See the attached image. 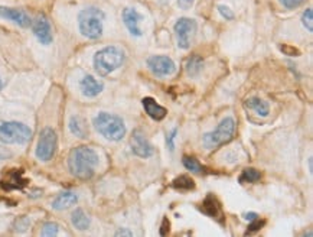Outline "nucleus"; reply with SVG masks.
I'll return each mask as SVG.
<instances>
[{"label":"nucleus","mask_w":313,"mask_h":237,"mask_svg":"<svg viewBox=\"0 0 313 237\" xmlns=\"http://www.w3.org/2000/svg\"><path fill=\"white\" fill-rule=\"evenodd\" d=\"M99 165V155L88 146H77L68 156L69 172L78 179H91Z\"/></svg>","instance_id":"1"},{"label":"nucleus","mask_w":313,"mask_h":237,"mask_svg":"<svg viewBox=\"0 0 313 237\" xmlns=\"http://www.w3.org/2000/svg\"><path fill=\"white\" fill-rule=\"evenodd\" d=\"M105 13L94 6L85 7L78 13V28L83 36L87 39H100L103 36V22Z\"/></svg>","instance_id":"2"},{"label":"nucleus","mask_w":313,"mask_h":237,"mask_svg":"<svg viewBox=\"0 0 313 237\" xmlns=\"http://www.w3.org/2000/svg\"><path fill=\"white\" fill-rule=\"evenodd\" d=\"M93 124L100 135L105 137L107 140L118 142L126 136V124L123 118L111 113L107 112L99 113L93 120Z\"/></svg>","instance_id":"3"},{"label":"nucleus","mask_w":313,"mask_h":237,"mask_svg":"<svg viewBox=\"0 0 313 237\" xmlns=\"http://www.w3.org/2000/svg\"><path fill=\"white\" fill-rule=\"evenodd\" d=\"M124 51L118 47H105L94 55V68L101 77H107L124 62Z\"/></svg>","instance_id":"4"},{"label":"nucleus","mask_w":313,"mask_h":237,"mask_svg":"<svg viewBox=\"0 0 313 237\" xmlns=\"http://www.w3.org/2000/svg\"><path fill=\"white\" fill-rule=\"evenodd\" d=\"M32 130L20 121H4L0 124V142L6 145H25L31 140Z\"/></svg>","instance_id":"5"},{"label":"nucleus","mask_w":313,"mask_h":237,"mask_svg":"<svg viewBox=\"0 0 313 237\" xmlns=\"http://www.w3.org/2000/svg\"><path fill=\"white\" fill-rule=\"evenodd\" d=\"M234 132H235V120L232 118H225L215 130L204 135L202 143L207 149H215L221 145L228 143L234 136Z\"/></svg>","instance_id":"6"},{"label":"nucleus","mask_w":313,"mask_h":237,"mask_svg":"<svg viewBox=\"0 0 313 237\" xmlns=\"http://www.w3.org/2000/svg\"><path fill=\"white\" fill-rule=\"evenodd\" d=\"M56 145H58V136L56 132L52 127H45L38 140V146H36V158L42 162H48L53 158V155L56 152Z\"/></svg>","instance_id":"7"},{"label":"nucleus","mask_w":313,"mask_h":237,"mask_svg":"<svg viewBox=\"0 0 313 237\" xmlns=\"http://www.w3.org/2000/svg\"><path fill=\"white\" fill-rule=\"evenodd\" d=\"M197 29H198V25L191 17H181L175 23L173 31H175V35H176L178 47L181 50H189V47L192 44V39H194V36L197 34Z\"/></svg>","instance_id":"8"},{"label":"nucleus","mask_w":313,"mask_h":237,"mask_svg":"<svg viewBox=\"0 0 313 237\" xmlns=\"http://www.w3.org/2000/svg\"><path fill=\"white\" fill-rule=\"evenodd\" d=\"M149 69L157 77H167L176 71V65L172 58L165 55H153L148 59Z\"/></svg>","instance_id":"9"},{"label":"nucleus","mask_w":313,"mask_h":237,"mask_svg":"<svg viewBox=\"0 0 313 237\" xmlns=\"http://www.w3.org/2000/svg\"><path fill=\"white\" fill-rule=\"evenodd\" d=\"M132 152L136 155V156H140V158H150L153 153H155V149L153 146L150 145V142L148 140L146 135L140 130V129H136L133 132L132 135Z\"/></svg>","instance_id":"10"},{"label":"nucleus","mask_w":313,"mask_h":237,"mask_svg":"<svg viewBox=\"0 0 313 237\" xmlns=\"http://www.w3.org/2000/svg\"><path fill=\"white\" fill-rule=\"evenodd\" d=\"M0 17L16 23L20 28H29L32 25V19L23 9L0 6Z\"/></svg>","instance_id":"11"},{"label":"nucleus","mask_w":313,"mask_h":237,"mask_svg":"<svg viewBox=\"0 0 313 237\" xmlns=\"http://www.w3.org/2000/svg\"><path fill=\"white\" fill-rule=\"evenodd\" d=\"M32 29L33 34L36 36V39L44 44V45H50L52 42V28H51L50 20L48 17L44 15H39L35 20L32 22Z\"/></svg>","instance_id":"12"},{"label":"nucleus","mask_w":313,"mask_h":237,"mask_svg":"<svg viewBox=\"0 0 313 237\" xmlns=\"http://www.w3.org/2000/svg\"><path fill=\"white\" fill-rule=\"evenodd\" d=\"M123 22L126 25V28L129 29V32L133 35V36H142L143 32H142V28H140V22L143 16L134 9V7H126L123 10Z\"/></svg>","instance_id":"13"},{"label":"nucleus","mask_w":313,"mask_h":237,"mask_svg":"<svg viewBox=\"0 0 313 237\" xmlns=\"http://www.w3.org/2000/svg\"><path fill=\"white\" fill-rule=\"evenodd\" d=\"M199 210L204 213V214H207L208 217H211V219H215V220L218 221H222V217H224V214H222V208H221V204L218 203V200L215 198L214 195H207V198L202 201L201 204V207H199Z\"/></svg>","instance_id":"14"},{"label":"nucleus","mask_w":313,"mask_h":237,"mask_svg":"<svg viewBox=\"0 0 313 237\" xmlns=\"http://www.w3.org/2000/svg\"><path fill=\"white\" fill-rule=\"evenodd\" d=\"M142 104H143V109L148 113L149 118H152L153 120H156V121L163 120L166 118V115H167V110H166L165 107L160 106L159 103L156 102L155 99H152V97H145L142 100Z\"/></svg>","instance_id":"15"},{"label":"nucleus","mask_w":313,"mask_h":237,"mask_svg":"<svg viewBox=\"0 0 313 237\" xmlns=\"http://www.w3.org/2000/svg\"><path fill=\"white\" fill-rule=\"evenodd\" d=\"M80 87H81V91L85 97H97L100 93L103 91L104 85L103 83L97 81L93 75H85L83 80L80 81Z\"/></svg>","instance_id":"16"},{"label":"nucleus","mask_w":313,"mask_h":237,"mask_svg":"<svg viewBox=\"0 0 313 237\" xmlns=\"http://www.w3.org/2000/svg\"><path fill=\"white\" fill-rule=\"evenodd\" d=\"M78 203V195L75 192H71V191H65V192H61L52 203V208L56 210V211H62V210H66L69 208L71 205H75Z\"/></svg>","instance_id":"17"},{"label":"nucleus","mask_w":313,"mask_h":237,"mask_svg":"<svg viewBox=\"0 0 313 237\" xmlns=\"http://www.w3.org/2000/svg\"><path fill=\"white\" fill-rule=\"evenodd\" d=\"M28 184L25 178H22V171H12L7 174V178L0 182L1 188L4 189H22Z\"/></svg>","instance_id":"18"},{"label":"nucleus","mask_w":313,"mask_h":237,"mask_svg":"<svg viewBox=\"0 0 313 237\" xmlns=\"http://www.w3.org/2000/svg\"><path fill=\"white\" fill-rule=\"evenodd\" d=\"M69 130H71L72 135H75L77 137H80V139H85L87 135H88L85 121L80 116H72V118H69Z\"/></svg>","instance_id":"19"},{"label":"nucleus","mask_w":313,"mask_h":237,"mask_svg":"<svg viewBox=\"0 0 313 237\" xmlns=\"http://www.w3.org/2000/svg\"><path fill=\"white\" fill-rule=\"evenodd\" d=\"M71 221L74 224V227L77 230H87L90 227V217L85 214L83 208H77L72 211V216H71Z\"/></svg>","instance_id":"20"},{"label":"nucleus","mask_w":313,"mask_h":237,"mask_svg":"<svg viewBox=\"0 0 313 237\" xmlns=\"http://www.w3.org/2000/svg\"><path fill=\"white\" fill-rule=\"evenodd\" d=\"M246 107L254 110L257 115L263 116V118H267L268 113H270V109H268V104L265 102H263L261 99L259 97H251V99H247L246 100Z\"/></svg>","instance_id":"21"},{"label":"nucleus","mask_w":313,"mask_h":237,"mask_svg":"<svg viewBox=\"0 0 313 237\" xmlns=\"http://www.w3.org/2000/svg\"><path fill=\"white\" fill-rule=\"evenodd\" d=\"M172 186H173L175 189H178V191H191V189L195 188V182H194V179H192L191 177H188V175H179L178 178L173 179Z\"/></svg>","instance_id":"22"},{"label":"nucleus","mask_w":313,"mask_h":237,"mask_svg":"<svg viewBox=\"0 0 313 237\" xmlns=\"http://www.w3.org/2000/svg\"><path fill=\"white\" fill-rule=\"evenodd\" d=\"M204 67V59L199 55H192L186 62V71L191 77H197Z\"/></svg>","instance_id":"23"},{"label":"nucleus","mask_w":313,"mask_h":237,"mask_svg":"<svg viewBox=\"0 0 313 237\" xmlns=\"http://www.w3.org/2000/svg\"><path fill=\"white\" fill-rule=\"evenodd\" d=\"M260 179H261V174L254 168H246L238 178L240 184H247V182L248 184H254Z\"/></svg>","instance_id":"24"},{"label":"nucleus","mask_w":313,"mask_h":237,"mask_svg":"<svg viewBox=\"0 0 313 237\" xmlns=\"http://www.w3.org/2000/svg\"><path fill=\"white\" fill-rule=\"evenodd\" d=\"M182 162H183V167L186 170L194 172V174H204L205 172V168L199 164L198 159H195L194 156H183Z\"/></svg>","instance_id":"25"},{"label":"nucleus","mask_w":313,"mask_h":237,"mask_svg":"<svg viewBox=\"0 0 313 237\" xmlns=\"http://www.w3.org/2000/svg\"><path fill=\"white\" fill-rule=\"evenodd\" d=\"M58 233H59V226L56 223H53V221H48V223H45L42 226V232H41L42 236L52 237L56 236Z\"/></svg>","instance_id":"26"},{"label":"nucleus","mask_w":313,"mask_h":237,"mask_svg":"<svg viewBox=\"0 0 313 237\" xmlns=\"http://www.w3.org/2000/svg\"><path fill=\"white\" fill-rule=\"evenodd\" d=\"M302 23H303V26L309 31V32H312L313 31V10L309 7V9H306L305 12H303V15H302Z\"/></svg>","instance_id":"27"},{"label":"nucleus","mask_w":313,"mask_h":237,"mask_svg":"<svg viewBox=\"0 0 313 237\" xmlns=\"http://www.w3.org/2000/svg\"><path fill=\"white\" fill-rule=\"evenodd\" d=\"M264 224H265V220H260V219L257 217L256 220H253L251 223H250V226H248V230L246 232V235H253V233H256V232H260V230L264 227Z\"/></svg>","instance_id":"28"},{"label":"nucleus","mask_w":313,"mask_h":237,"mask_svg":"<svg viewBox=\"0 0 313 237\" xmlns=\"http://www.w3.org/2000/svg\"><path fill=\"white\" fill-rule=\"evenodd\" d=\"M218 12H219V15L224 17L225 20H232L234 19V13H232V10H231L228 6L219 4L218 6Z\"/></svg>","instance_id":"29"},{"label":"nucleus","mask_w":313,"mask_h":237,"mask_svg":"<svg viewBox=\"0 0 313 237\" xmlns=\"http://www.w3.org/2000/svg\"><path fill=\"white\" fill-rule=\"evenodd\" d=\"M280 51L284 55H289V57H299L300 55V51L295 47H290V45H281Z\"/></svg>","instance_id":"30"},{"label":"nucleus","mask_w":313,"mask_h":237,"mask_svg":"<svg viewBox=\"0 0 313 237\" xmlns=\"http://www.w3.org/2000/svg\"><path fill=\"white\" fill-rule=\"evenodd\" d=\"M303 1H305V0H280L281 4H283L286 9H289V10L299 7Z\"/></svg>","instance_id":"31"},{"label":"nucleus","mask_w":313,"mask_h":237,"mask_svg":"<svg viewBox=\"0 0 313 237\" xmlns=\"http://www.w3.org/2000/svg\"><path fill=\"white\" fill-rule=\"evenodd\" d=\"M29 224H31V221H29L28 217H20V219L16 221L15 227H16V230H19V232H25V230L29 227Z\"/></svg>","instance_id":"32"},{"label":"nucleus","mask_w":313,"mask_h":237,"mask_svg":"<svg viewBox=\"0 0 313 237\" xmlns=\"http://www.w3.org/2000/svg\"><path fill=\"white\" fill-rule=\"evenodd\" d=\"M176 135H178V129H173L169 135L166 136V143H167V148H169L170 151H173V149H175V143H173V140L176 139Z\"/></svg>","instance_id":"33"},{"label":"nucleus","mask_w":313,"mask_h":237,"mask_svg":"<svg viewBox=\"0 0 313 237\" xmlns=\"http://www.w3.org/2000/svg\"><path fill=\"white\" fill-rule=\"evenodd\" d=\"M194 3H195V0H178V6L181 9H183V10L191 9L194 6Z\"/></svg>","instance_id":"34"},{"label":"nucleus","mask_w":313,"mask_h":237,"mask_svg":"<svg viewBox=\"0 0 313 237\" xmlns=\"http://www.w3.org/2000/svg\"><path fill=\"white\" fill-rule=\"evenodd\" d=\"M169 227H170V223L167 219H163L162 221V227H160V236H166L169 233Z\"/></svg>","instance_id":"35"},{"label":"nucleus","mask_w":313,"mask_h":237,"mask_svg":"<svg viewBox=\"0 0 313 237\" xmlns=\"http://www.w3.org/2000/svg\"><path fill=\"white\" fill-rule=\"evenodd\" d=\"M259 217V214L257 213H246L244 214V219L247 221H253V220H256Z\"/></svg>","instance_id":"36"},{"label":"nucleus","mask_w":313,"mask_h":237,"mask_svg":"<svg viewBox=\"0 0 313 237\" xmlns=\"http://www.w3.org/2000/svg\"><path fill=\"white\" fill-rule=\"evenodd\" d=\"M115 236H129V237H132L133 233H132V232H127V230H118V232L115 233Z\"/></svg>","instance_id":"37"},{"label":"nucleus","mask_w":313,"mask_h":237,"mask_svg":"<svg viewBox=\"0 0 313 237\" xmlns=\"http://www.w3.org/2000/svg\"><path fill=\"white\" fill-rule=\"evenodd\" d=\"M1 88H3V80L0 78V90H1Z\"/></svg>","instance_id":"38"}]
</instances>
